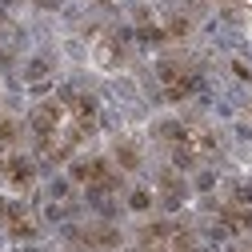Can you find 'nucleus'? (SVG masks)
Listing matches in <instances>:
<instances>
[{
	"label": "nucleus",
	"mask_w": 252,
	"mask_h": 252,
	"mask_svg": "<svg viewBox=\"0 0 252 252\" xmlns=\"http://www.w3.org/2000/svg\"><path fill=\"white\" fill-rule=\"evenodd\" d=\"M76 240L88 244V248H116V244H120V232H116L112 224H96V228H80Z\"/></svg>",
	"instance_id": "nucleus-3"
},
{
	"label": "nucleus",
	"mask_w": 252,
	"mask_h": 252,
	"mask_svg": "<svg viewBox=\"0 0 252 252\" xmlns=\"http://www.w3.org/2000/svg\"><path fill=\"white\" fill-rule=\"evenodd\" d=\"M172 236H176V228L168 224V220H156V224L140 228V240H172Z\"/></svg>",
	"instance_id": "nucleus-8"
},
{
	"label": "nucleus",
	"mask_w": 252,
	"mask_h": 252,
	"mask_svg": "<svg viewBox=\"0 0 252 252\" xmlns=\"http://www.w3.org/2000/svg\"><path fill=\"white\" fill-rule=\"evenodd\" d=\"M232 252H252V248H232Z\"/></svg>",
	"instance_id": "nucleus-18"
},
{
	"label": "nucleus",
	"mask_w": 252,
	"mask_h": 252,
	"mask_svg": "<svg viewBox=\"0 0 252 252\" xmlns=\"http://www.w3.org/2000/svg\"><path fill=\"white\" fill-rule=\"evenodd\" d=\"M168 244H172V252H204L200 240H196L192 232H184V228H176V236H172Z\"/></svg>",
	"instance_id": "nucleus-9"
},
{
	"label": "nucleus",
	"mask_w": 252,
	"mask_h": 252,
	"mask_svg": "<svg viewBox=\"0 0 252 252\" xmlns=\"http://www.w3.org/2000/svg\"><path fill=\"white\" fill-rule=\"evenodd\" d=\"M232 204H248L252 208V184H236L232 188Z\"/></svg>",
	"instance_id": "nucleus-14"
},
{
	"label": "nucleus",
	"mask_w": 252,
	"mask_h": 252,
	"mask_svg": "<svg viewBox=\"0 0 252 252\" xmlns=\"http://www.w3.org/2000/svg\"><path fill=\"white\" fill-rule=\"evenodd\" d=\"M8 236H12V240H36V224H32L28 216H20V220L8 224Z\"/></svg>",
	"instance_id": "nucleus-10"
},
{
	"label": "nucleus",
	"mask_w": 252,
	"mask_h": 252,
	"mask_svg": "<svg viewBox=\"0 0 252 252\" xmlns=\"http://www.w3.org/2000/svg\"><path fill=\"white\" fill-rule=\"evenodd\" d=\"M196 84H200V76H196V72H184L176 84H168V88H164V96H168V100H184V96H188V92H192Z\"/></svg>",
	"instance_id": "nucleus-6"
},
{
	"label": "nucleus",
	"mask_w": 252,
	"mask_h": 252,
	"mask_svg": "<svg viewBox=\"0 0 252 252\" xmlns=\"http://www.w3.org/2000/svg\"><path fill=\"white\" fill-rule=\"evenodd\" d=\"M0 180H4L8 188H28L36 180V164L28 160V156H8V160L0 164Z\"/></svg>",
	"instance_id": "nucleus-2"
},
{
	"label": "nucleus",
	"mask_w": 252,
	"mask_h": 252,
	"mask_svg": "<svg viewBox=\"0 0 252 252\" xmlns=\"http://www.w3.org/2000/svg\"><path fill=\"white\" fill-rule=\"evenodd\" d=\"M232 76L236 80H252V68L244 64V60H232Z\"/></svg>",
	"instance_id": "nucleus-17"
},
{
	"label": "nucleus",
	"mask_w": 252,
	"mask_h": 252,
	"mask_svg": "<svg viewBox=\"0 0 252 252\" xmlns=\"http://www.w3.org/2000/svg\"><path fill=\"white\" fill-rule=\"evenodd\" d=\"M164 32H168V36H188V20H184V16H172V20L164 24Z\"/></svg>",
	"instance_id": "nucleus-13"
},
{
	"label": "nucleus",
	"mask_w": 252,
	"mask_h": 252,
	"mask_svg": "<svg viewBox=\"0 0 252 252\" xmlns=\"http://www.w3.org/2000/svg\"><path fill=\"white\" fill-rule=\"evenodd\" d=\"M136 40H140V44H148V48H156V44H164V40H168V32H164V28H156V24H148V20H140Z\"/></svg>",
	"instance_id": "nucleus-7"
},
{
	"label": "nucleus",
	"mask_w": 252,
	"mask_h": 252,
	"mask_svg": "<svg viewBox=\"0 0 252 252\" xmlns=\"http://www.w3.org/2000/svg\"><path fill=\"white\" fill-rule=\"evenodd\" d=\"M64 116H68V108L60 104V100H40V104L32 108V116H28V124H32V132H36L40 140H52V136H60Z\"/></svg>",
	"instance_id": "nucleus-1"
},
{
	"label": "nucleus",
	"mask_w": 252,
	"mask_h": 252,
	"mask_svg": "<svg viewBox=\"0 0 252 252\" xmlns=\"http://www.w3.org/2000/svg\"><path fill=\"white\" fill-rule=\"evenodd\" d=\"M16 132H20V128H16V120H0V140H4V144H12Z\"/></svg>",
	"instance_id": "nucleus-16"
},
{
	"label": "nucleus",
	"mask_w": 252,
	"mask_h": 252,
	"mask_svg": "<svg viewBox=\"0 0 252 252\" xmlns=\"http://www.w3.org/2000/svg\"><path fill=\"white\" fill-rule=\"evenodd\" d=\"M136 252H172V244L168 240H140Z\"/></svg>",
	"instance_id": "nucleus-15"
},
{
	"label": "nucleus",
	"mask_w": 252,
	"mask_h": 252,
	"mask_svg": "<svg viewBox=\"0 0 252 252\" xmlns=\"http://www.w3.org/2000/svg\"><path fill=\"white\" fill-rule=\"evenodd\" d=\"M248 112H252V104H248Z\"/></svg>",
	"instance_id": "nucleus-20"
},
{
	"label": "nucleus",
	"mask_w": 252,
	"mask_h": 252,
	"mask_svg": "<svg viewBox=\"0 0 252 252\" xmlns=\"http://www.w3.org/2000/svg\"><path fill=\"white\" fill-rule=\"evenodd\" d=\"M112 160H116V168H124V172H136V168H140V148H136L132 140H116V144H112Z\"/></svg>",
	"instance_id": "nucleus-5"
},
{
	"label": "nucleus",
	"mask_w": 252,
	"mask_h": 252,
	"mask_svg": "<svg viewBox=\"0 0 252 252\" xmlns=\"http://www.w3.org/2000/svg\"><path fill=\"white\" fill-rule=\"evenodd\" d=\"M0 148H4V140H0Z\"/></svg>",
	"instance_id": "nucleus-19"
},
{
	"label": "nucleus",
	"mask_w": 252,
	"mask_h": 252,
	"mask_svg": "<svg viewBox=\"0 0 252 252\" xmlns=\"http://www.w3.org/2000/svg\"><path fill=\"white\" fill-rule=\"evenodd\" d=\"M128 208L132 212H148L152 208V192H148V188H132V192H128Z\"/></svg>",
	"instance_id": "nucleus-11"
},
{
	"label": "nucleus",
	"mask_w": 252,
	"mask_h": 252,
	"mask_svg": "<svg viewBox=\"0 0 252 252\" xmlns=\"http://www.w3.org/2000/svg\"><path fill=\"white\" fill-rule=\"evenodd\" d=\"M44 76H48V60H32V64H28V80L40 84Z\"/></svg>",
	"instance_id": "nucleus-12"
},
{
	"label": "nucleus",
	"mask_w": 252,
	"mask_h": 252,
	"mask_svg": "<svg viewBox=\"0 0 252 252\" xmlns=\"http://www.w3.org/2000/svg\"><path fill=\"white\" fill-rule=\"evenodd\" d=\"M184 196H188V184H184L176 172H164V176H160V200H164V208H180Z\"/></svg>",
	"instance_id": "nucleus-4"
}]
</instances>
